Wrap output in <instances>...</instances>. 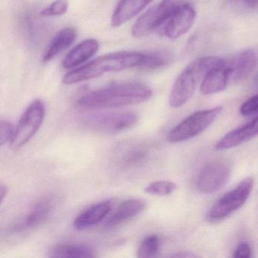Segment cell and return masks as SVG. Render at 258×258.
<instances>
[{"mask_svg": "<svg viewBox=\"0 0 258 258\" xmlns=\"http://www.w3.org/2000/svg\"><path fill=\"white\" fill-rule=\"evenodd\" d=\"M138 122V116L131 111L109 112L89 117L86 125L93 131L105 134H118L127 131Z\"/></svg>", "mask_w": 258, "mask_h": 258, "instance_id": "8", "label": "cell"}, {"mask_svg": "<svg viewBox=\"0 0 258 258\" xmlns=\"http://www.w3.org/2000/svg\"><path fill=\"white\" fill-rule=\"evenodd\" d=\"M243 2L250 8H255L257 5V0H243Z\"/></svg>", "mask_w": 258, "mask_h": 258, "instance_id": "31", "label": "cell"}, {"mask_svg": "<svg viewBox=\"0 0 258 258\" xmlns=\"http://www.w3.org/2000/svg\"><path fill=\"white\" fill-rule=\"evenodd\" d=\"M78 36V32L73 28H66L57 33L49 43L43 55V62H49L55 56L72 46Z\"/></svg>", "mask_w": 258, "mask_h": 258, "instance_id": "18", "label": "cell"}, {"mask_svg": "<svg viewBox=\"0 0 258 258\" xmlns=\"http://www.w3.org/2000/svg\"><path fill=\"white\" fill-rule=\"evenodd\" d=\"M153 0H120L111 17V25L118 28L134 19Z\"/></svg>", "mask_w": 258, "mask_h": 258, "instance_id": "15", "label": "cell"}, {"mask_svg": "<svg viewBox=\"0 0 258 258\" xmlns=\"http://www.w3.org/2000/svg\"><path fill=\"white\" fill-rule=\"evenodd\" d=\"M173 55L167 50H158L144 53L139 68L147 71H155L167 67L173 62Z\"/></svg>", "mask_w": 258, "mask_h": 258, "instance_id": "22", "label": "cell"}, {"mask_svg": "<svg viewBox=\"0 0 258 258\" xmlns=\"http://www.w3.org/2000/svg\"><path fill=\"white\" fill-rule=\"evenodd\" d=\"M173 257H196V255L190 253V252H180L173 255Z\"/></svg>", "mask_w": 258, "mask_h": 258, "instance_id": "30", "label": "cell"}, {"mask_svg": "<svg viewBox=\"0 0 258 258\" xmlns=\"http://www.w3.org/2000/svg\"><path fill=\"white\" fill-rule=\"evenodd\" d=\"M230 81V69L227 61L223 66L208 71L203 77L201 84V93L203 95H212L223 91Z\"/></svg>", "mask_w": 258, "mask_h": 258, "instance_id": "14", "label": "cell"}, {"mask_svg": "<svg viewBox=\"0 0 258 258\" xmlns=\"http://www.w3.org/2000/svg\"><path fill=\"white\" fill-rule=\"evenodd\" d=\"M222 111L223 107L217 106L190 114L169 132L167 136V142L182 143L197 137L215 121Z\"/></svg>", "mask_w": 258, "mask_h": 258, "instance_id": "4", "label": "cell"}, {"mask_svg": "<svg viewBox=\"0 0 258 258\" xmlns=\"http://www.w3.org/2000/svg\"><path fill=\"white\" fill-rule=\"evenodd\" d=\"M258 131V118L255 117L247 124L228 133L215 146L216 150L224 151L240 146L256 137Z\"/></svg>", "mask_w": 258, "mask_h": 258, "instance_id": "12", "label": "cell"}, {"mask_svg": "<svg viewBox=\"0 0 258 258\" xmlns=\"http://www.w3.org/2000/svg\"><path fill=\"white\" fill-rule=\"evenodd\" d=\"M54 205L55 202L51 198L42 199L38 203L36 204L25 220L27 227L31 229L43 224L52 214Z\"/></svg>", "mask_w": 258, "mask_h": 258, "instance_id": "19", "label": "cell"}, {"mask_svg": "<svg viewBox=\"0 0 258 258\" xmlns=\"http://www.w3.org/2000/svg\"><path fill=\"white\" fill-rule=\"evenodd\" d=\"M14 132L13 123L7 120H0V147L10 141Z\"/></svg>", "mask_w": 258, "mask_h": 258, "instance_id": "26", "label": "cell"}, {"mask_svg": "<svg viewBox=\"0 0 258 258\" xmlns=\"http://www.w3.org/2000/svg\"><path fill=\"white\" fill-rule=\"evenodd\" d=\"M119 162L126 168L143 165L150 156L149 149L142 145H133L122 152Z\"/></svg>", "mask_w": 258, "mask_h": 258, "instance_id": "21", "label": "cell"}, {"mask_svg": "<svg viewBox=\"0 0 258 258\" xmlns=\"http://www.w3.org/2000/svg\"><path fill=\"white\" fill-rule=\"evenodd\" d=\"M177 188L175 182L167 180L155 181L145 188V192L151 196H165L172 194Z\"/></svg>", "mask_w": 258, "mask_h": 258, "instance_id": "24", "label": "cell"}, {"mask_svg": "<svg viewBox=\"0 0 258 258\" xmlns=\"http://www.w3.org/2000/svg\"><path fill=\"white\" fill-rule=\"evenodd\" d=\"M99 42L95 39H87L77 45L66 55L62 61L64 69H74L88 61L99 50Z\"/></svg>", "mask_w": 258, "mask_h": 258, "instance_id": "17", "label": "cell"}, {"mask_svg": "<svg viewBox=\"0 0 258 258\" xmlns=\"http://www.w3.org/2000/svg\"><path fill=\"white\" fill-rule=\"evenodd\" d=\"M250 253H251V250L248 243L241 242L237 246L234 252L233 256L236 258H248L250 256Z\"/></svg>", "mask_w": 258, "mask_h": 258, "instance_id": "28", "label": "cell"}, {"mask_svg": "<svg viewBox=\"0 0 258 258\" xmlns=\"http://www.w3.org/2000/svg\"><path fill=\"white\" fill-rule=\"evenodd\" d=\"M152 91L139 83H122L94 90L82 96L77 107L84 111L120 108L138 105L149 100Z\"/></svg>", "mask_w": 258, "mask_h": 258, "instance_id": "1", "label": "cell"}, {"mask_svg": "<svg viewBox=\"0 0 258 258\" xmlns=\"http://www.w3.org/2000/svg\"><path fill=\"white\" fill-rule=\"evenodd\" d=\"M7 191H8V189H7V186L0 184V205L2 204L3 201L5 199L6 196L7 194Z\"/></svg>", "mask_w": 258, "mask_h": 258, "instance_id": "29", "label": "cell"}, {"mask_svg": "<svg viewBox=\"0 0 258 258\" xmlns=\"http://www.w3.org/2000/svg\"><path fill=\"white\" fill-rule=\"evenodd\" d=\"M185 0H161L142 15L133 27L135 37H145L157 32L170 15Z\"/></svg>", "mask_w": 258, "mask_h": 258, "instance_id": "6", "label": "cell"}, {"mask_svg": "<svg viewBox=\"0 0 258 258\" xmlns=\"http://www.w3.org/2000/svg\"><path fill=\"white\" fill-rule=\"evenodd\" d=\"M258 96L257 95L252 96L244 102L240 107V114L243 116H250L257 112Z\"/></svg>", "mask_w": 258, "mask_h": 258, "instance_id": "27", "label": "cell"}, {"mask_svg": "<svg viewBox=\"0 0 258 258\" xmlns=\"http://www.w3.org/2000/svg\"><path fill=\"white\" fill-rule=\"evenodd\" d=\"M159 247L160 239L158 235H148L140 243L137 256L143 258L154 257L159 251Z\"/></svg>", "mask_w": 258, "mask_h": 258, "instance_id": "23", "label": "cell"}, {"mask_svg": "<svg viewBox=\"0 0 258 258\" xmlns=\"http://www.w3.org/2000/svg\"><path fill=\"white\" fill-rule=\"evenodd\" d=\"M49 256L52 258L64 257H93V249L86 244H61L54 246Z\"/></svg>", "mask_w": 258, "mask_h": 258, "instance_id": "20", "label": "cell"}, {"mask_svg": "<svg viewBox=\"0 0 258 258\" xmlns=\"http://www.w3.org/2000/svg\"><path fill=\"white\" fill-rule=\"evenodd\" d=\"M146 208V201L140 199H129L123 202L105 223L108 229H117L140 215Z\"/></svg>", "mask_w": 258, "mask_h": 258, "instance_id": "11", "label": "cell"}, {"mask_svg": "<svg viewBox=\"0 0 258 258\" xmlns=\"http://www.w3.org/2000/svg\"><path fill=\"white\" fill-rule=\"evenodd\" d=\"M231 176V166L225 161L208 162L199 172L196 182L198 190L203 194H212L223 188Z\"/></svg>", "mask_w": 258, "mask_h": 258, "instance_id": "9", "label": "cell"}, {"mask_svg": "<svg viewBox=\"0 0 258 258\" xmlns=\"http://www.w3.org/2000/svg\"><path fill=\"white\" fill-rule=\"evenodd\" d=\"M253 177L243 179L236 187L223 195L211 207L207 214V219L211 223H217L238 211L245 204L253 186Z\"/></svg>", "mask_w": 258, "mask_h": 258, "instance_id": "5", "label": "cell"}, {"mask_svg": "<svg viewBox=\"0 0 258 258\" xmlns=\"http://www.w3.org/2000/svg\"><path fill=\"white\" fill-rule=\"evenodd\" d=\"M69 10V2L67 0H55L49 7L43 10L40 15L43 17H53L66 14Z\"/></svg>", "mask_w": 258, "mask_h": 258, "instance_id": "25", "label": "cell"}, {"mask_svg": "<svg viewBox=\"0 0 258 258\" xmlns=\"http://www.w3.org/2000/svg\"><path fill=\"white\" fill-rule=\"evenodd\" d=\"M45 114V105L42 101L35 100L27 108L10 140L12 149H21L34 137L43 123Z\"/></svg>", "mask_w": 258, "mask_h": 258, "instance_id": "7", "label": "cell"}, {"mask_svg": "<svg viewBox=\"0 0 258 258\" xmlns=\"http://www.w3.org/2000/svg\"><path fill=\"white\" fill-rule=\"evenodd\" d=\"M112 208L111 201L99 202L78 216L74 221V226L78 230H84L102 222L109 214Z\"/></svg>", "mask_w": 258, "mask_h": 258, "instance_id": "16", "label": "cell"}, {"mask_svg": "<svg viewBox=\"0 0 258 258\" xmlns=\"http://www.w3.org/2000/svg\"><path fill=\"white\" fill-rule=\"evenodd\" d=\"M196 11L188 3L179 6L157 33L170 40H176L186 34L194 24Z\"/></svg>", "mask_w": 258, "mask_h": 258, "instance_id": "10", "label": "cell"}, {"mask_svg": "<svg viewBox=\"0 0 258 258\" xmlns=\"http://www.w3.org/2000/svg\"><path fill=\"white\" fill-rule=\"evenodd\" d=\"M230 69V81L239 83L253 73L256 66V53L253 49H247L227 62Z\"/></svg>", "mask_w": 258, "mask_h": 258, "instance_id": "13", "label": "cell"}, {"mask_svg": "<svg viewBox=\"0 0 258 258\" xmlns=\"http://www.w3.org/2000/svg\"><path fill=\"white\" fill-rule=\"evenodd\" d=\"M144 53L137 52H111L101 55L84 66L69 72L63 78L66 85L78 84L99 78L108 72H117L139 67Z\"/></svg>", "mask_w": 258, "mask_h": 258, "instance_id": "2", "label": "cell"}, {"mask_svg": "<svg viewBox=\"0 0 258 258\" xmlns=\"http://www.w3.org/2000/svg\"><path fill=\"white\" fill-rule=\"evenodd\" d=\"M226 61L216 56L202 57L190 63L176 78L169 98L172 108H180L194 94L200 80L208 71L223 66Z\"/></svg>", "mask_w": 258, "mask_h": 258, "instance_id": "3", "label": "cell"}]
</instances>
